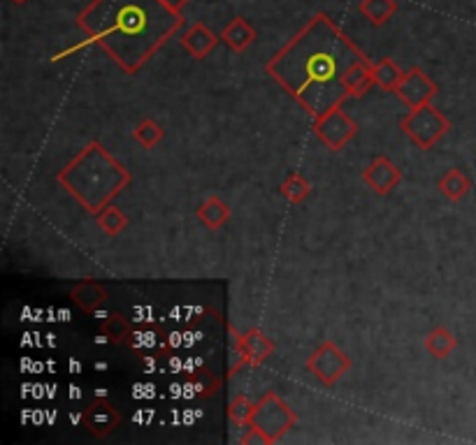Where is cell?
<instances>
[{"mask_svg":"<svg viewBox=\"0 0 476 445\" xmlns=\"http://www.w3.org/2000/svg\"><path fill=\"white\" fill-rule=\"evenodd\" d=\"M402 130L416 147L430 149L444 137L446 130H449V121L427 103L423 107L411 110V114L402 121Z\"/></svg>","mask_w":476,"mask_h":445,"instance_id":"5b68a950","label":"cell"},{"mask_svg":"<svg viewBox=\"0 0 476 445\" xmlns=\"http://www.w3.org/2000/svg\"><path fill=\"white\" fill-rule=\"evenodd\" d=\"M228 216H230V209H228L226 202L219 200V197H209V200H205L200 207H198V219H200L209 230H216V227L223 226Z\"/></svg>","mask_w":476,"mask_h":445,"instance_id":"9a60e30c","label":"cell"},{"mask_svg":"<svg viewBox=\"0 0 476 445\" xmlns=\"http://www.w3.org/2000/svg\"><path fill=\"white\" fill-rule=\"evenodd\" d=\"M216 42H219L216 35H214L205 24H193L189 31L182 35L183 51L193 56V58H205V56L216 47Z\"/></svg>","mask_w":476,"mask_h":445,"instance_id":"7c38bea8","label":"cell"},{"mask_svg":"<svg viewBox=\"0 0 476 445\" xmlns=\"http://www.w3.org/2000/svg\"><path fill=\"white\" fill-rule=\"evenodd\" d=\"M395 93L404 103L410 104L411 110H416V107H423V104L430 103L433 96H437V86L423 73L421 67H414V70H410V73L400 80Z\"/></svg>","mask_w":476,"mask_h":445,"instance_id":"ba28073f","label":"cell"},{"mask_svg":"<svg viewBox=\"0 0 476 445\" xmlns=\"http://www.w3.org/2000/svg\"><path fill=\"white\" fill-rule=\"evenodd\" d=\"M372 84H374L372 63L367 61V58L348 70L347 86H348V93H351V96H365Z\"/></svg>","mask_w":476,"mask_h":445,"instance_id":"ac0fdd59","label":"cell"},{"mask_svg":"<svg viewBox=\"0 0 476 445\" xmlns=\"http://www.w3.org/2000/svg\"><path fill=\"white\" fill-rule=\"evenodd\" d=\"M163 3H165V5H168V7H172V10H177V12H179V10H182V7L186 5V3H189V0H163Z\"/></svg>","mask_w":476,"mask_h":445,"instance_id":"484cf974","label":"cell"},{"mask_svg":"<svg viewBox=\"0 0 476 445\" xmlns=\"http://www.w3.org/2000/svg\"><path fill=\"white\" fill-rule=\"evenodd\" d=\"M456 346H458L456 336L446 330V327H434V330L430 332L425 339L427 353L433 355V357H437V360H441V357H449V355L456 350Z\"/></svg>","mask_w":476,"mask_h":445,"instance_id":"2e32d148","label":"cell"},{"mask_svg":"<svg viewBox=\"0 0 476 445\" xmlns=\"http://www.w3.org/2000/svg\"><path fill=\"white\" fill-rule=\"evenodd\" d=\"M103 334L107 336V341L112 343H126L133 334L129 318H123L121 313H110L103 323Z\"/></svg>","mask_w":476,"mask_h":445,"instance_id":"44dd1931","label":"cell"},{"mask_svg":"<svg viewBox=\"0 0 476 445\" xmlns=\"http://www.w3.org/2000/svg\"><path fill=\"white\" fill-rule=\"evenodd\" d=\"M348 366H351V360H348L347 355L335 346V343H321L316 353L307 360V369L316 376L321 383L332 385L335 380H339L344 373L348 372Z\"/></svg>","mask_w":476,"mask_h":445,"instance_id":"52a82bcc","label":"cell"},{"mask_svg":"<svg viewBox=\"0 0 476 445\" xmlns=\"http://www.w3.org/2000/svg\"><path fill=\"white\" fill-rule=\"evenodd\" d=\"M281 196L286 197L288 202H302L307 196H309V183L305 179L300 177V174H291L286 181L281 183Z\"/></svg>","mask_w":476,"mask_h":445,"instance_id":"d4e9b609","label":"cell"},{"mask_svg":"<svg viewBox=\"0 0 476 445\" xmlns=\"http://www.w3.org/2000/svg\"><path fill=\"white\" fill-rule=\"evenodd\" d=\"M133 134H135V140L140 142L142 147L153 149L160 142V137H163V130H160L152 119H144V121H140L137 126H135Z\"/></svg>","mask_w":476,"mask_h":445,"instance_id":"7402d4cb","label":"cell"},{"mask_svg":"<svg viewBox=\"0 0 476 445\" xmlns=\"http://www.w3.org/2000/svg\"><path fill=\"white\" fill-rule=\"evenodd\" d=\"M59 181L89 214L98 216L129 186L130 174L93 142L59 174Z\"/></svg>","mask_w":476,"mask_h":445,"instance_id":"3957f363","label":"cell"},{"mask_svg":"<svg viewBox=\"0 0 476 445\" xmlns=\"http://www.w3.org/2000/svg\"><path fill=\"white\" fill-rule=\"evenodd\" d=\"M372 77L374 84H378L384 91H395L400 80L404 77V73L391 58H381V61L372 63Z\"/></svg>","mask_w":476,"mask_h":445,"instance_id":"e0dca14e","label":"cell"},{"mask_svg":"<svg viewBox=\"0 0 476 445\" xmlns=\"http://www.w3.org/2000/svg\"><path fill=\"white\" fill-rule=\"evenodd\" d=\"M400 179H402V172L397 170L391 160L384 158V156H378L372 165L363 172V181H365L367 186L377 193V196H386V193H391L397 183H400Z\"/></svg>","mask_w":476,"mask_h":445,"instance_id":"30bf717a","label":"cell"},{"mask_svg":"<svg viewBox=\"0 0 476 445\" xmlns=\"http://www.w3.org/2000/svg\"><path fill=\"white\" fill-rule=\"evenodd\" d=\"M256 403H251L246 396H235L230 403V418L239 427H251V418H254Z\"/></svg>","mask_w":476,"mask_h":445,"instance_id":"cb8c5ba5","label":"cell"},{"mask_svg":"<svg viewBox=\"0 0 476 445\" xmlns=\"http://www.w3.org/2000/svg\"><path fill=\"white\" fill-rule=\"evenodd\" d=\"M182 21L163 0H93L77 17L86 42L103 47L126 73H137Z\"/></svg>","mask_w":476,"mask_h":445,"instance_id":"7a4b0ae2","label":"cell"},{"mask_svg":"<svg viewBox=\"0 0 476 445\" xmlns=\"http://www.w3.org/2000/svg\"><path fill=\"white\" fill-rule=\"evenodd\" d=\"M96 219H98L100 227H103L107 234H119V232L126 227V223H129V220H126V214L116 207H105Z\"/></svg>","mask_w":476,"mask_h":445,"instance_id":"603a6c76","label":"cell"},{"mask_svg":"<svg viewBox=\"0 0 476 445\" xmlns=\"http://www.w3.org/2000/svg\"><path fill=\"white\" fill-rule=\"evenodd\" d=\"M440 188H441V193H444V196L449 197V200L458 202V200H463V197L467 196V193H470L472 181L467 177H464V174L460 170H449L444 174V177H441Z\"/></svg>","mask_w":476,"mask_h":445,"instance_id":"ffe728a7","label":"cell"},{"mask_svg":"<svg viewBox=\"0 0 476 445\" xmlns=\"http://www.w3.org/2000/svg\"><path fill=\"white\" fill-rule=\"evenodd\" d=\"M361 61V50L321 12L268 63V73L318 119L351 96L347 74Z\"/></svg>","mask_w":476,"mask_h":445,"instance_id":"6da1fadb","label":"cell"},{"mask_svg":"<svg viewBox=\"0 0 476 445\" xmlns=\"http://www.w3.org/2000/svg\"><path fill=\"white\" fill-rule=\"evenodd\" d=\"M73 297L80 309H84V311H96L98 306L105 304L107 293H105V288L100 286V283H96V280H84V283L74 288Z\"/></svg>","mask_w":476,"mask_h":445,"instance_id":"5bb4252c","label":"cell"},{"mask_svg":"<svg viewBox=\"0 0 476 445\" xmlns=\"http://www.w3.org/2000/svg\"><path fill=\"white\" fill-rule=\"evenodd\" d=\"M314 133H316L332 151H339V149L347 147V142L351 140V137H355L358 126L344 114L342 104H339L335 110H330L325 111L324 116H318L316 123H314Z\"/></svg>","mask_w":476,"mask_h":445,"instance_id":"8992f818","label":"cell"},{"mask_svg":"<svg viewBox=\"0 0 476 445\" xmlns=\"http://www.w3.org/2000/svg\"><path fill=\"white\" fill-rule=\"evenodd\" d=\"M395 12V0H363L361 3V14L374 26H384Z\"/></svg>","mask_w":476,"mask_h":445,"instance_id":"d6986e66","label":"cell"},{"mask_svg":"<svg viewBox=\"0 0 476 445\" xmlns=\"http://www.w3.org/2000/svg\"><path fill=\"white\" fill-rule=\"evenodd\" d=\"M82 422L84 427L89 429L96 436H105V433L114 432L121 422V415L116 410V406H112L110 402L105 399H96L91 406H86V410L82 413Z\"/></svg>","mask_w":476,"mask_h":445,"instance_id":"9c48e42d","label":"cell"},{"mask_svg":"<svg viewBox=\"0 0 476 445\" xmlns=\"http://www.w3.org/2000/svg\"><path fill=\"white\" fill-rule=\"evenodd\" d=\"M293 425L295 413L281 402L275 392H268L261 399V403H256V410L251 418V429H256L265 439V443H275L288 429H293Z\"/></svg>","mask_w":476,"mask_h":445,"instance_id":"277c9868","label":"cell"},{"mask_svg":"<svg viewBox=\"0 0 476 445\" xmlns=\"http://www.w3.org/2000/svg\"><path fill=\"white\" fill-rule=\"evenodd\" d=\"M238 348L242 360L249 362V364H261V362H265L269 355L275 353V343L269 341L268 336L258 330H251L239 336Z\"/></svg>","mask_w":476,"mask_h":445,"instance_id":"8fae6325","label":"cell"},{"mask_svg":"<svg viewBox=\"0 0 476 445\" xmlns=\"http://www.w3.org/2000/svg\"><path fill=\"white\" fill-rule=\"evenodd\" d=\"M14 3H17V5H24L26 0H14Z\"/></svg>","mask_w":476,"mask_h":445,"instance_id":"4316f807","label":"cell"},{"mask_svg":"<svg viewBox=\"0 0 476 445\" xmlns=\"http://www.w3.org/2000/svg\"><path fill=\"white\" fill-rule=\"evenodd\" d=\"M221 37H223V42H226L228 47H232L235 51H245L246 47H251V42L256 40V31H254V26H251L246 19L238 17L232 19L230 24L223 28Z\"/></svg>","mask_w":476,"mask_h":445,"instance_id":"4fadbf2b","label":"cell"}]
</instances>
